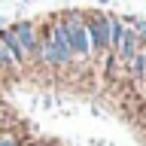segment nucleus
Instances as JSON below:
<instances>
[{
	"instance_id": "nucleus-6",
	"label": "nucleus",
	"mask_w": 146,
	"mask_h": 146,
	"mask_svg": "<svg viewBox=\"0 0 146 146\" xmlns=\"http://www.w3.org/2000/svg\"><path fill=\"white\" fill-rule=\"evenodd\" d=\"M36 61L40 64H46V67H58V55H55V49H52V40H49V34H40V40H36Z\"/></svg>"
},
{
	"instance_id": "nucleus-5",
	"label": "nucleus",
	"mask_w": 146,
	"mask_h": 146,
	"mask_svg": "<svg viewBox=\"0 0 146 146\" xmlns=\"http://www.w3.org/2000/svg\"><path fill=\"white\" fill-rule=\"evenodd\" d=\"M0 46H3V49L9 52V58H12V64H15L18 70H21V64L27 61V55H25V49L18 46V40L12 36V31H9V27H3V31H0Z\"/></svg>"
},
{
	"instance_id": "nucleus-9",
	"label": "nucleus",
	"mask_w": 146,
	"mask_h": 146,
	"mask_svg": "<svg viewBox=\"0 0 146 146\" xmlns=\"http://www.w3.org/2000/svg\"><path fill=\"white\" fill-rule=\"evenodd\" d=\"M0 146H18V143L12 140V137H3V143H0Z\"/></svg>"
},
{
	"instance_id": "nucleus-3",
	"label": "nucleus",
	"mask_w": 146,
	"mask_h": 146,
	"mask_svg": "<svg viewBox=\"0 0 146 146\" xmlns=\"http://www.w3.org/2000/svg\"><path fill=\"white\" fill-rule=\"evenodd\" d=\"M46 34H49V40H52L55 55H58V67H70L73 64V49H70V40H67V34H64L61 21H49V25H46Z\"/></svg>"
},
{
	"instance_id": "nucleus-8",
	"label": "nucleus",
	"mask_w": 146,
	"mask_h": 146,
	"mask_svg": "<svg viewBox=\"0 0 146 146\" xmlns=\"http://www.w3.org/2000/svg\"><path fill=\"white\" fill-rule=\"evenodd\" d=\"M131 31H134L137 43H143V46H146V18H137V25L131 27Z\"/></svg>"
},
{
	"instance_id": "nucleus-10",
	"label": "nucleus",
	"mask_w": 146,
	"mask_h": 146,
	"mask_svg": "<svg viewBox=\"0 0 146 146\" xmlns=\"http://www.w3.org/2000/svg\"><path fill=\"white\" fill-rule=\"evenodd\" d=\"M140 55H143V76H146V49H140Z\"/></svg>"
},
{
	"instance_id": "nucleus-7",
	"label": "nucleus",
	"mask_w": 146,
	"mask_h": 146,
	"mask_svg": "<svg viewBox=\"0 0 146 146\" xmlns=\"http://www.w3.org/2000/svg\"><path fill=\"white\" fill-rule=\"evenodd\" d=\"M0 73H18V67L12 64V58H9V52L0 46Z\"/></svg>"
},
{
	"instance_id": "nucleus-12",
	"label": "nucleus",
	"mask_w": 146,
	"mask_h": 146,
	"mask_svg": "<svg viewBox=\"0 0 146 146\" xmlns=\"http://www.w3.org/2000/svg\"><path fill=\"white\" fill-rule=\"evenodd\" d=\"M3 137H6V134H3V131H0V143H3Z\"/></svg>"
},
{
	"instance_id": "nucleus-1",
	"label": "nucleus",
	"mask_w": 146,
	"mask_h": 146,
	"mask_svg": "<svg viewBox=\"0 0 146 146\" xmlns=\"http://www.w3.org/2000/svg\"><path fill=\"white\" fill-rule=\"evenodd\" d=\"M61 27L67 40H70V49H73V58H82V61H91V46H88V34H85V18L76 12V9H67L61 18Z\"/></svg>"
},
{
	"instance_id": "nucleus-2",
	"label": "nucleus",
	"mask_w": 146,
	"mask_h": 146,
	"mask_svg": "<svg viewBox=\"0 0 146 146\" xmlns=\"http://www.w3.org/2000/svg\"><path fill=\"white\" fill-rule=\"evenodd\" d=\"M82 18H85V34H88L91 58L110 52V12H91V15H82Z\"/></svg>"
},
{
	"instance_id": "nucleus-11",
	"label": "nucleus",
	"mask_w": 146,
	"mask_h": 146,
	"mask_svg": "<svg viewBox=\"0 0 146 146\" xmlns=\"http://www.w3.org/2000/svg\"><path fill=\"white\" fill-rule=\"evenodd\" d=\"M0 131H3V113H0Z\"/></svg>"
},
{
	"instance_id": "nucleus-4",
	"label": "nucleus",
	"mask_w": 146,
	"mask_h": 146,
	"mask_svg": "<svg viewBox=\"0 0 146 146\" xmlns=\"http://www.w3.org/2000/svg\"><path fill=\"white\" fill-rule=\"evenodd\" d=\"M9 31H12V36L18 40V46L25 49V55L31 58V55L36 52V40H40V34H36V25H31V21H15V25H9Z\"/></svg>"
}]
</instances>
